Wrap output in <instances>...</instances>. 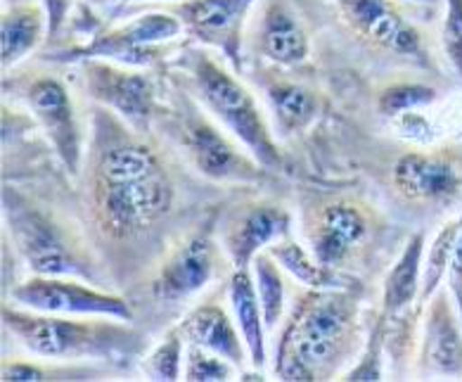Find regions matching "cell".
<instances>
[{"label": "cell", "instance_id": "cell-1", "mask_svg": "<svg viewBox=\"0 0 462 382\" xmlns=\"http://www.w3.org/2000/svg\"><path fill=\"white\" fill-rule=\"evenodd\" d=\"M90 210L107 238L128 240L157 226L176 202L171 173L152 145L109 109H97Z\"/></svg>", "mask_w": 462, "mask_h": 382}, {"label": "cell", "instance_id": "cell-2", "mask_svg": "<svg viewBox=\"0 0 462 382\" xmlns=\"http://www.w3.org/2000/svg\"><path fill=\"white\" fill-rule=\"evenodd\" d=\"M358 342V294L351 287H309L290 313L275 351V377L328 380Z\"/></svg>", "mask_w": 462, "mask_h": 382}, {"label": "cell", "instance_id": "cell-3", "mask_svg": "<svg viewBox=\"0 0 462 382\" xmlns=\"http://www.w3.org/2000/svg\"><path fill=\"white\" fill-rule=\"evenodd\" d=\"M3 325L26 351L45 361H112L143 351V335L131 321L112 316H64L5 304Z\"/></svg>", "mask_w": 462, "mask_h": 382}, {"label": "cell", "instance_id": "cell-4", "mask_svg": "<svg viewBox=\"0 0 462 382\" xmlns=\"http://www.w3.org/2000/svg\"><path fill=\"white\" fill-rule=\"evenodd\" d=\"M185 67L197 100L247 147L259 164L273 172L282 169V153L247 86L204 51H190Z\"/></svg>", "mask_w": 462, "mask_h": 382}, {"label": "cell", "instance_id": "cell-5", "mask_svg": "<svg viewBox=\"0 0 462 382\" xmlns=\"http://www.w3.org/2000/svg\"><path fill=\"white\" fill-rule=\"evenodd\" d=\"M3 204H5L7 230L13 233L14 247L20 249L32 274L69 275V278H81L88 283L96 281V271L71 245L69 238L64 236L58 221H52L36 204L10 188H5Z\"/></svg>", "mask_w": 462, "mask_h": 382}, {"label": "cell", "instance_id": "cell-6", "mask_svg": "<svg viewBox=\"0 0 462 382\" xmlns=\"http://www.w3.org/2000/svg\"><path fill=\"white\" fill-rule=\"evenodd\" d=\"M183 22L171 10L145 13L124 24L97 33L88 43L64 51L52 60L58 62H83V60H109L128 67H150L164 58L166 43L183 33Z\"/></svg>", "mask_w": 462, "mask_h": 382}, {"label": "cell", "instance_id": "cell-7", "mask_svg": "<svg viewBox=\"0 0 462 382\" xmlns=\"http://www.w3.org/2000/svg\"><path fill=\"white\" fill-rule=\"evenodd\" d=\"M178 138L197 173L216 183H259L266 179L259 160L233 143L199 112H188L178 121Z\"/></svg>", "mask_w": 462, "mask_h": 382}, {"label": "cell", "instance_id": "cell-8", "mask_svg": "<svg viewBox=\"0 0 462 382\" xmlns=\"http://www.w3.org/2000/svg\"><path fill=\"white\" fill-rule=\"evenodd\" d=\"M17 306L64 316H112L134 321V309L124 297L88 285V281L69 275H36L13 290Z\"/></svg>", "mask_w": 462, "mask_h": 382}, {"label": "cell", "instance_id": "cell-9", "mask_svg": "<svg viewBox=\"0 0 462 382\" xmlns=\"http://www.w3.org/2000/svg\"><path fill=\"white\" fill-rule=\"evenodd\" d=\"M83 81L90 98L119 116L124 124L145 134L157 112V93L152 79L140 67L109 62V60H83Z\"/></svg>", "mask_w": 462, "mask_h": 382}, {"label": "cell", "instance_id": "cell-10", "mask_svg": "<svg viewBox=\"0 0 462 382\" xmlns=\"http://www.w3.org/2000/svg\"><path fill=\"white\" fill-rule=\"evenodd\" d=\"M393 185L418 204H456L462 200V147L412 150L401 154L392 172Z\"/></svg>", "mask_w": 462, "mask_h": 382}, {"label": "cell", "instance_id": "cell-11", "mask_svg": "<svg viewBox=\"0 0 462 382\" xmlns=\"http://www.w3.org/2000/svg\"><path fill=\"white\" fill-rule=\"evenodd\" d=\"M344 22L361 39L396 58L430 67V51L418 26L403 17L392 0H337Z\"/></svg>", "mask_w": 462, "mask_h": 382}, {"label": "cell", "instance_id": "cell-12", "mask_svg": "<svg viewBox=\"0 0 462 382\" xmlns=\"http://www.w3.org/2000/svg\"><path fill=\"white\" fill-rule=\"evenodd\" d=\"M22 98L32 109L45 138L51 141L67 173L79 176L83 166V135L69 90L55 77H36L22 86Z\"/></svg>", "mask_w": 462, "mask_h": 382}, {"label": "cell", "instance_id": "cell-13", "mask_svg": "<svg viewBox=\"0 0 462 382\" xmlns=\"http://www.w3.org/2000/svg\"><path fill=\"white\" fill-rule=\"evenodd\" d=\"M256 0H178L169 3V10L183 22V29L202 45L218 51L242 71V41Z\"/></svg>", "mask_w": 462, "mask_h": 382}, {"label": "cell", "instance_id": "cell-14", "mask_svg": "<svg viewBox=\"0 0 462 382\" xmlns=\"http://www.w3.org/2000/svg\"><path fill=\"white\" fill-rule=\"evenodd\" d=\"M415 373L422 380H462V319L450 293L441 287L424 306Z\"/></svg>", "mask_w": 462, "mask_h": 382}, {"label": "cell", "instance_id": "cell-15", "mask_svg": "<svg viewBox=\"0 0 462 382\" xmlns=\"http://www.w3.org/2000/svg\"><path fill=\"white\" fill-rule=\"evenodd\" d=\"M221 247L211 233H192L169 252L152 281V294L164 304H178L195 297L214 281Z\"/></svg>", "mask_w": 462, "mask_h": 382}, {"label": "cell", "instance_id": "cell-16", "mask_svg": "<svg viewBox=\"0 0 462 382\" xmlns=\"http://www.w3.org/2000/svg\"><path fill=\"white\" fill-rule=\"evenodd\" d=\"M291 217L275 202H249L235 210L223 230V252L233 268H249L271 245L290 236Z\"/></svg>", "mask_w": 462, "mask_h": 382}, {"label": "cell", "instance_id": "cell-17", "mask_svg": "<svg viewBox=\"0 0 462 382\" xmlns=\"http://www.w3.org/2000/svg\"><path fill=\"white\" fill-rule=\"evenodd\" d=\"M370 236V217L361 204L339 200L325 204L309 228L310 252L329 268L346 266Z\"/></svg>", "mask_w": 462, "mask_h": 382}, {"label": "cell", "instance_id": "cell-18", "mask_svg": "<svg viewBox=\"0 0 462 382\" xmlns=\"http://www.w3.org/2000/svg\"><path fill=\"white\" fill-rule=\"evenodd\" d=\"M256 48L263 58L282 67H299L309 60V33L285 0H268L261 10Z\"/></svg>", "mask_w": 462, "mask_h": 382}, {"label": "cell", "instance_id": "cell-19", "mask_svg": "<svg viewBox=\"0 0 462 382\" xmlns=\"http://www.w3.org/2000/svg\"><path fill=\"white\" fill-rule=\"evenodd\" d=\"M180 332L188 344H197L204 349L214 351L218 357L228 359L237 368L249 361L247 344L235 323L233 313H228L218 302H202L195 306L180 323Z\"/></svg>", "mask_w": 462, "mask_h": 382}, {"label": "cell", "instance_id": "cell-20", "mask_svg": "<svg viewBox=\"0 0 462 382\" xmlns=\"http://www.w3.org/2000/svg\"><path fill=\"white\" fill-rule=\"evenodd\" d=\"M228 300L235 323H237L242 340L247 344L249 363L254 368H263L268 361V325L266 319H263V306H261L259 293H256L252 268H233L228 281Z\"/></svg>", "mask_w": 462, "mask_h": 382}, {"label": "cell", "instance_id": "cell-21", "mask_svg": "<svg viewBox=\"0 0 462 382\" xmlns=\"http://www.w3.org/2000/svg\"><path fill=\"white\" fill-rule=\"evenodd\" d=\"M424 233H415L411 240L405 242L403 252L396 259L389 274L384 278V290H382V309L380 316L392 323L401 313L412 306L420 304V293H422V266H424Z\"/></svg>", "mask_w": 462, "mask_h": 382}, {"label": "cell", "instance_id": "cell-22", "mask_svg": "<svg viewBox=\"0 0 462 382\" xmlns=\"http://www.w3.org/2000/svg\"><path fill=\"white\" fill-rule=\"evenodd\" d=\"M48 41V17L41 5L7 7L0 20V62L3 70L20 64Z\"/></svg>", "mask_w": 462, "mask_h": 382}, {"label": "cell", "instance_id": "cell-23", "mask_svg": "<svg viewBox=\"0 0 462 382\" xmlns=\"http://www.w3.org/2000/svg\"><path fill=\"white\" fill-rule=\"evenodd\" d=\"M271 256L282 266V271L294 278L297 283L313 290H329V287H351V278L344 275L337 268H329L320 264L313 256V252H306L301 245L291 240L290 236L278 240L268 247Z\"/></svg>", "mask_w": 462, "mask_h": 382}, {"label": "cell", "instance_id": "cell-24", "mask_svg": "<svg viewBox=\"0 0 462 382\" xmlns=\"http://www.w3.org/2000/svg\"><path fill=\"white\" fill-rule=\"evenodd\" d=\"M266 93L273 115L285 134L301 131L316 119L318 100L304 86L291 81H273L268 83Z\"/></svg>", "mask_w": 462, "mask_h": 382}, {"label": "cell", "instance_id": "cell-25", "mask_svg": "<svg viewBox=\"0 0 462 382\" xmlns=\"http://www.w3.org/2000/svg\"><path fill=\"white\" fill-rule=\"evenodd\" d=\"M462 230V211L457 217H453L450 221H446L441 226L431 245L424 249V266H422V293H420V304L418 309L422 312L427 302L434 297L441 281L448 274L450 259H453V249H456L457 236Z\"/></svg>", "mask_w": 462, "mask_h": 382}, {"label": "cell", "instance_id": "cell-26", "mask_svg": "<svg viewBox=\"0 0 462 382\" xmlns=\"http://www.w3.org/2000/svg\"><path fill=\"white\" fill-rule=\"evenodd\" d=\"M254 283H256V293H259L261 306H263V319H266L268 331L278 328L282 321L287 306V285L282 266L271 256V252H261L252 264Z\"/></svg>", "mask_w": 462, "mask_h": 382}, {"label": "cell", "instance_id": "cell-27", "mask_svg": "<svg viewBox=\"0 0 462 382\" xmlns=\"http://www.w3.org/2000/svg\"><path fill=\"white\" fill-rule=\"evenodd\" d=\"M102 376V370L86 368L81 363L67 361H51V363H33V361H14L5 359L0 366V380L3 382H45V380H96Z\"/></svg>", "mask_w": 462, "mask_h": 382}, {"label": "cell", "instance_id": "cell-28", "mask_svg": "<svg viewBox=\"0 0 462 382\" xmlns=\"http://www.w3.org/2000/svg\"><path fill=\"white\" fill-rule=\"evenodd\" d=\"M185 338L180 328H171L164 338L159 340L145 359H143V373L150 380L157 382H176L183 380V366H185Z\"/></svg>", "mask_w": 462, "mask_h": 382}, {"label": "cell", "instance_id": "cell-29", "mask_svg": "<svg viewBox=\"0 0 462 382\" xmlns=\"http://www.w3.org/2000/svg\"><path fill=\"white\" fill-rule=\"evenodd\" d=\"M439 100V90L430 83L422 81H399L386 86L377 96V112L386 119H396L408 112L430 107L431 102Z\"/></svg>", "mask_w": 462, "mask_h": 382}, {"label": "cell", "instance_id": "cell-30", "mask_svg": "<svg viewBox=\"0 0 462 382\" xmlns=\"http://www.w3.org/2000/svg\"><path fill=\"white\" fill-rule=\"evenodd\" d=\"M235 363L228 359L218 357L214 351L188 344L185 349V366H183V380L190 382H226L235 377Z\"/></svg>", "mask_w": 462, "mask_h": 382}, {"label": "cell", "instance_id": "cell-31", "mask_svg": "<svg viewBox=\"0 0 462 382\" xmlns=\"http://www.w3.org/2000/svg\"><path fill=\"white\" fill-rule=\"evenodd\" d=\"M441 51L462 86V0H443Z\"/></svg>", "mask_w": 462, "mask_h": 382}, {"label": "cell", "instance_id": "cell-32", "mask_svg": "<svg viewBox=\"0 0 462 382\" xmlns=\"http://www.w3.org/2000/svg\"><path fill=\"white\" fill-rule=\"evenodd\" d=\"M386 332H389V323H386V319L377 316L361 361L356 363L354 368H348L342 380H382V351H384L386 344Z\"/></svg>", "mask_w": 462, "mask_h": 382}, {"label": "cell", "instance_id": "cell-33", "mask_svg": "<svg viewBox=\"0 0 462 382\" xmlns=\"http://www.w3.org/2000/svg\"><path fill=\"white\" fill-rule=\"evenodd\" d=\"M41 7L48 17V41H55L69 20L71 0H41Z\"/></svg>", "mask_w": 462, "mask_h": 382}, {"label": "cell", "instance_id": "cell-34", "mask_svg": "<svg viewBox=\"0 0 462 382\" xmlns=\"http://www.w3.org/2000/svg\"><path fill=\"white\" fill-rule=\"evenodd\" d=\"M446 281H448V293L453 302H456V309L462 319V230L460 236H457L456 249H453V259H450Z\"/></svg>", "mask_w": 462, "mask_h": 382}, {"label": "cell", "instance_id": "cell-35", "mask_svg": "<svg viewBox=\"0 0 462 382\" xmlns=\"http://www.w3.org/2000/svg\"><path fill=\"white\" fill-rule=\"evenodd\" d=\"M408 3H412V5H418V7H439V5H443V0H408Z\"/></svg>", "mask_w": 462, "mask_h": 382}, {"label": "cell", "instance_id": "cell-36", "mask_svg": "<svg viewBox=\"0 0 462 382\" xmlns=\"http://www.w3.org/2000/svg\"><path fill=\"white\" fill-rule=\"evenodd\" d=\"M134 3H178V0H134Z\"/></svg>", "mask_w": 462, "mask_h": 382}]
</instances>
